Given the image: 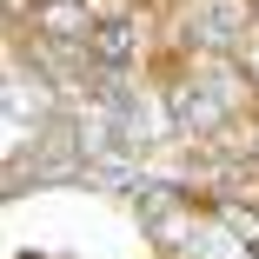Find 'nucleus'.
Listing matches in <instances>:
<instances>
[{"mask_svg": "<svg viewBox=\"0 0 259 259\" xmlns=\"http://www.w3.org/2000/svg\"><path fill=\"white\" fill-rule=\"evenodd\" d=\"M93 60H107V67L133 60V20H107V27H93Z\"/></svg>", "mask_w": 259, "mask_h": 259, "instance_id": "nucleus-1", "label": "nucleus"}]
</instances>
